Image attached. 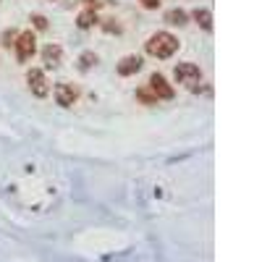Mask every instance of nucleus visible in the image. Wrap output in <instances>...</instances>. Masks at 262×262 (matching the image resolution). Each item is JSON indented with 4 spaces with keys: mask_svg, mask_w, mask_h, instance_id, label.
<instances>
[{
    "mask_svg": "<svg viewBox=\"0 0 262 262\" xmlns=\"http://www.w3.org/2000/svg\"><path fill=\"white\" fill-rule=\"evenodd\" d=\"M173 76H176V82L178 84H186L191 92H199V82H202V71H199V66L197 63H178L176 68H173Z\"/></svg>",
    "mask_w": 262,
    "mask_h": 262,
    "instance_id": "obj_3",
    "label": "nucleus"
},
{
    "mask_svg": "<svg viewBox=\"0 0 262 262\" xmlns=\"http://www.w3.org/2000/svg\"><path fill=\"white\" fill-rule=\"evenodd\" d=\"M97 21H100V19H97V11L84 8L82 14L76 16V27H79V29H92V27L97 24Z\"/></svg>",
    "mask_w": 262,
    "mask_h": 262,
    "instance_id": "obj_10",
    "label": "nucleus"
},
{
    "mask_svg": "<svg viewBox=\"0 0 262 262\" xmlns=\"http://www.w3.org/2000/svg\"><path fill=\"white\" fill-rule=\"evenodd\" d=\"M84 3H87V8H92V11L102 8V0H84Z\"/></svg>",
    "mask_w": 262,
    "mask_h": 262,
    "instance_id": "obj_18",
    "label": "nucleus"
},
{
    "mask_svg": "<svg viewBox=\"0 0 262 262\" xmlns=\"http://www.w3.org/2000/svg\"><path fill=\"white\" fill-rule=\"evenodd\" d=\"M14 53H16L19 63H29V61H32V55L37 53V37H34L32 29L16 34V40H14Z\"/></svg>",
    "mask_w": 262,
    "mask_h": 262,
    "instance_id": "obj_2",
    "label": "nucleus"
},
{
    "mask_svg": "<svg viewBox=\"0 0 262 262\" xmlns=\"http://www.w3.org/2000/svg\"><path fill=\"white\" fill-rule=\"evenodd\" d=\"M191 19H194L204 32H212V14H210V8H194V11H191Z\"/></svg>",
    "mask_w": 262,
    "mask_h": 262,
    "instance_id": "obj_9",
    "label": "nucleus"
},
{
    "mask_svg": "<svg viewBox=\"0 0 262 262\" xmlns=\"http://www.w3.org/2000/svg\"><path fill=\"white\" fill-rule=\"evenodd\" d=\"M139 3H142V8H147V11H157L163 0H139Z\"/></svg>",
    "mask_w": 262,
    "mask_h": 262,
    "instance_id": "obj_17",
    "label": "nucleus"
},
{
    "mask_svg": "<svg viewBox=\"0 0 262 262\" xmlns=\"http://www.w3.org/2000/svg\"><path fill=\"white\" fill-rule=\"evenodd\" d=\"M165 21L168 24H173V27H184L186 21H189V14L184 8H170L168 14H165Z\"/></svg>",
    "mask_w": 262,
    "mask_h": 262,
    "instance_id": "obj_11",
    "label": "nucleus"
},
{
    "mask_svg": "<svg viewBox=\"0 0 262 262\" xmlns=\"http://www.w3.org/2000/svg\"><path fill=\"white\" fill-rule=\"evenodd\" d=\"M136 100H142L144 105H157V97L150 92V87H142V89H136Z\"/></svg>",
    "mask_w": 262,
    "mask_h": 262,
    "instance_id": "obj_13",
    "label": "nucleus"
},
{
    "mask_svg": "<svg viewBox=\"0 0 262 262\" xmlns=\"http://www.w3.org/2000/svg\"><path fill=\"white\" fill-rule=\"evenodd\" d=\"M14 40H16V32H3V34H0L3 48H14Z\"/></svg>",
    "mask_w": 262,
    "mask_h": 262,
    "instance_id": "obj_15",
    "label": "nucleus"
},
{
    "mask_svg": "<svg viewBox=\"0 0 262 262\" xmlns=\"http://www.w3.org/2000/svg\"><path fill=\"white\" fill-rule=\"evenodd\" d=\"M178 48H181V42H178L176 34H170V32H155L152 37L144 42L147 55H152V58H157V61H165V58H170V55H176Z\"/></svg>",
    "mask_w": 262,
    "mask_h": 262,
    "instance_id": "obj_1",
    "label": "nucleus"
},
{
    "mask_svg": "<svg viewBox=\"0 0 262 262\" xmlns=\"http://www.w3.org/2000/svg\"><path fill=\"white\" fill-rule=\"evenodd\" d=\"M97 53H92V50H84L82 55H79V68H82V71H89V68H95L97 66Z\"/></svg>",
    "mask_w": 262,
    "mask_h": 262,
    "instance_id": "obj_12",
    "label": "nucleus"
},
{
    "mask_svg": "<svg viewBox=\"0 0 262 262\" xmlns=\"http://www.w3.org/2000/svg\"><path fill=\"white\" fill-rule=\"evenodd\" d=\"M147 87H150V92L157 97V102H160V100H173V97H176V89L168 84V79H165L163 74H152V76H150V84H147Z\"/></svg>",
    "mask_w": 262,
    "mask_h": 262,
    "instance_id": "obj_5",
    "label": "nucleus"
},
{
    "mask_svg": "<svg viewBox=\"0 0 262 262\" xmlns=\"http://www.w3.org/2000/svg\"><path fill=\"white\" fill-rule=\"evenodd\" d=\"M102 29H105L108 34H121V24L116 19H108V21H102Z\"/></svg>",
    "mask_w": 262,
    "mask_h": 262,
    "instance_id": "obj_14",
    "label": "nucleus"
},
{
    "mask_svg": "<svg viewBox=\"0 0 262 262\" xmlns=\"http://www.w3.org/2000/svg\"><path fill=\"white\" fill-rule=\"evenodd\" d=\"M32 24L37 27L40 32H45V29H48V19H45V16H40V14H34V16H32Z\"/></svg>",
    "mask_w": 262,
    "mask_h": 262,
    "instance_id": "obj_16",
    "label": "nucleus"
},
{
    "mask_svg": "<svg viewBox=\"0 0 262 262\" xmlns=\"http://www.w3.org/2000/svg\"><path fill=\"white\" fill-rule=\"evenodd\" d=\"M118 76H134L142 71V58L139 55H126V58H121V63L116 66Z\"/></svg>",
    "mask_w": 262,
    "mask_h": 262,
    "instance_id": "obj_8",
    "label": "nucleus"
},
{
    "mask_svg": "<svg viewBox=\"0 0 262 262\" xmlns=\"http://www.w3.org/2000/svg\"><path fill=\"white\" fill-rule=\"evenodd\" d=\"M61 61H63V48H61V45H55V42L45 45V48H42V63H45V68L61 66Z\"/></svg>",
    "mask_w": 262,
    "mask_h": 262,
    "instance_id": "obj_7",
    "label": "nucleus"
},
{
    "mask_svg": "<svg viewBox=\"0 0 262 262\" xmlns=\"http://www.w3.org/2000/svg\"><path fill=\"white\" fill-rule=\"evenodd\" d=\"M27 84H29L34 97H48L50 95V87H48V79H45L42 68H29L27 71Z\"/></svg>",
    "mask_w": 262,
    "mask_h": 262,
    "instance_id": "obj_4",
    "label": "nucleus"
},
{
    "mask_svg": "<svg viewBox=\"0 0 262 262\" xmlns=\"http://www.w3.org/2000/svg\"><path fill=\"white\" fill-rule=\"evenodd\" d=\"M76 100H79V92H76L74 84H66V82L55 84V102H58L61 108H71V105H76Z\"/></svg>",
    "mask_w": 262,
    "mask_h": 262,
    "instance_id": "obj_6",
    "label": "nucleus"
}]
</instances>
